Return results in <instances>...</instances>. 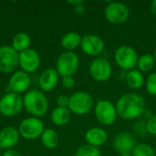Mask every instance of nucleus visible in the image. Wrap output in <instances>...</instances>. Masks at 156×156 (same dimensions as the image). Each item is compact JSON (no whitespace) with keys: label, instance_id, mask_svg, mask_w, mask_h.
Masks as SVG:
<instances>
[{"label":"nucleus","instance_id":"5","mask_svg":"<svg viewBox=\"0 0 156 156\" xmlns=\"http://www.w3.org/2000/svg\"><path fill=\"white\" fill-rule=\"evenodd\" d=\"M129 7L122 2H110L104 9V16L108 22L114 25L124 24L130 17Z\"/></svg>","mask_w":156,"mask_h":156},{"label":"nucleus","instance_id":"31","mask_svg":"<svg viewBox=\"0 0 156 156\" xmlns=\"http://www.w3.org/2000/svg\"><path fill=\"white\" fill-rule=\"evenodd\" d=\"M57 102L59 107H68L69 102V97H68L64 94H61L58 97Z\"/></svg>","mask_w":156,"mask_h":156},{"label":"nucleus","instance_id":"16","mask_svg":"<svg viewBox=\"0 0 156 156\" xmlns=\"http://www.w3.org/2000/svg\"><path fill=\"white\" fill-rule=\"evenodd\" d=\"M85 140L87 144L98 148L105 144L108 140V133L101 127H92L86 132Z\"/></svg>","mask_w":156,"mask_h":156},{"label":"nucleus","instance_id":"28","mask_svg":"<svg viewBox=\"0 0 156 156\" xmlns=\"http://www.w3.org/2000/svg\"><path fill=\"white\" fill-rule=\"evenodd\" d=\"M146 129L148 133L156 135V114H154L148 119V121L146 122Z\"/></svg>","mask_w":156,"mask_h":156},{"label":"nucleus","instance_id":"24","mask_svg":"<svg viewBox=\"0 0 156 156\" xmlns=\"http://www.w3.org/2000/svg\"><path fill=\"white\" fill-rule=\"evenodd\" d=\"M155 64V59L152 54H144L139 57L137 61L138 70L141 72H149L153 69Z\"/></svg>","mask_w":156,"mask_h":156},{"label":"nucleus","instance_id":"29","mask_svg":"<svg viewBox=\"0 0 156 156\" xmlns=\"http://www.w3.org/2000/svg\"><path fill=\"white\" fill-rule=\"evenodd\" d=\"M135 131L136 133L139 136H144L145 133H147V129H146V122L144 121H140L136 123L135 125Z\"/></svg>","mask_w":156,"mask_h":156},{"label":"nucleus","instance_id":"8","mask_svg":"<svg viewBox=\"0 0 156 156\" xmlns=\"http://www.w3.org/2000/svg\"><path fill=\"white\" fill-rule=\"evenodd\" d=\"M89 70L91 78L98 82L107 81L112 75L111 62L101 57H98L91 61Z\"/></svg>","mask_w":156,"mask_h":156},{"label":"nucleus","instance_id":"1","mask_svg":"<svg viewBox=\"0 0 156 156\" xmlns=\"http://www.w3.org/2000/svg\"><path fill=\"white\" fill-rule=\"evenodd\" d=\"M116 110L118 116L123 120L132 121L144 115L145 110V101L144 97L135 92L122 94L117 101Z\"/></svg>","mask_w":156,"mask_h":156},{"label":"nucleus","instance_id":"14","mask_svg":"<svg viewBox=\"0 0 156 156\" xmlns=\"http://www.w3.org/2000/svg\"><path fill=\"white\" fill-rule=\"evenodd\" d=\"M114 149L121 154H132L136 146V141L134 136L127 132H122L115 135L113 139Z\"/></svg>","mask_w":156,"mask_h":156},{"label":"nucleus","instance_id":"34","mask_svg":"<svg viewBox=\"0 0 156 156\" xmlns=\"http://www.w3.org/2000/svg\"><path fill=\"white\" fill-rule=\"evenodd\" d=\"M69 4L72 5L73 6H77L79 5H81V4H84V2L82 0H69L68 1Z\"/></svg>","mask_w":156,"mask_h":156},{"label":"nucleus","instance_id":"22","mask_svg":"<svg viewBox=\"0 0 156 156\" xmlns=\"http://www.w3.org/2000/svg\"><path fill=\"white\" fill-rule=\"evenodd\" d=\"M59 142L58 134L53 129H46L41 135V143L48 149H54Z\"/></svg>","mask_w":156,"mask_h":156},{"label":"nucleus","instance_id":"15","mask_svg":"<svg viewBox=\"0 0 156 156\" xmlns=\"http://www.w3.org/2000/svg\"><path fill=\"white\" fill-rule=\"evenodd\" d=\"M30 85V77L25 71L15 72L9 80V88L12 92L22 93L27 90Z\"/></svg>","mask_w":156,"mask_h":156},{"label":"nucleus","instance_id":"20","mask_svg":"<svg viewBox=\"0 0 156 156\" xmlns=\"http://www.w3.org/2000/svg\"><path fill=\"white\" fill-rule=\"evenodd\" d=\"M125 80L127 85L133 90H139L145 84V79L143 73L135 69L127 71Z\"/></svg>","mask_w":156,"mask_h":156},{"label":"nucleus","instance_id":"26","mask_svg":"<svg viewBox=\"0 0 156 156\" xmlns=\"http://www.w3.org/2000/svg\"><path fill=\"white\" fill-rule=\"evenodd\" d=\"M75 156H101V154L99 148L90 144H85L76 151Z\"/></svg>","mask_w":156,"mask_h":156},{"label":"nucleus","instance_id":"38","mask_svg":"<svg viewBox=\"0 0 156 156\" xmlns=\"http://www.w3.org/2000/svg\"><path fill=\"white\" fill-rule=\"evenodd\" d=\"M1 150H2V147L0 146V153H1Z\"/></svg>","mask_w":156,"mask_h":156},{"label":"nucleus","instance_id":"7","mask_svg":"<svg viewBox=\"0 0 156 156\" xmlns=\"http://www.w3.org/2000/svg\"><path fill=\"white\" fill-rule=\"evenodd\" d=\"M80 58L73 51L63 52L57 60V71L59 76H72L79 69Z\"/></svg>","mask_w":156,"mask_h":156},{"label":"nucleus","instance_id":"30","mask_svg":"<svg viewBox=\"0 0 156 156\" xmlns=\"http://www.w3.org/2000/svg\"><path fill=\"white\" fill-rule=\"evenodd\" d=\"M62 85L66 89H72L75 85V80L72 76L62 77Z\"/></svg>","mask_w":156,"mask_h":156},{"label":"nucleus","instance_id":"35","mask_svg":"<svg viewBox=\"0 0 156 156\" xmlns=\"http://www.w3.org/2000/svg\"><path fill=\"white\" fill-rule=\"evenodd\" d=\"M150 9H151V12L153 13V15H154V16H156V0H154V1L152 2Z\"/></svg>","mask_w":156,"mask_h":156},{"label":"nucleus","instance_id":"33","mask_svg":"<svg viewBox=\"0 0 156 156\" xmlns=\"http://www.w3.org/2000/svg\"><path fill=\"white\" fill-rule=\"evenodd\" d=\"M3 156H21L19 154L18 152L15 151V150H12V149H9V150H6Z\"/></svg>","mask_w":156,"mask_h":156},{"label":"nucleus","instance_id":"21","mask_svg":"<svg viewBox=\"0 0 156 156\" xmlns=\"http://www.w3.org/2000/svg\"><path fill=\"white\" fill-rule=\"evenodd\" d=\"M81 38H82V37L79 33L69 32L62 37L61 45L65 49L70 51V50H73L80 46Z\"/></svg>","mask_w":156,"mask_h":156},{"label":"nucleus","instance_id":"4","mask_svg":"<svg viewBox=\"0 0 156 156\" xmlns=\"http://www.w3.org/2000/svg\"><path fill=\"white\" fill-rule=\"evenodd\" d=\"M94 115L96 120L106 126L112 125L117 117L116 106L108 100H99L94 106Z\"/></svg>","mask_w":156,"mask_h":156},{"label":"nucleus","instance_id":"11","mask_svg":"<svg viewBox=\"0 0 156 156\" xmlns=\"http://www.w3.org/2000/svg\"><path fill=\"white\" fill-rule=\"evenodd\" d=\"M80 48L85 54L97 57L103 52L105 43L101 37L95 34H86L81 38Z\"/></svg>","mask_w":156,"mask_h":156},{"label":"nucleus","instance_id":"36","mask_svg":"<svg viewBox=\"0 0 156 156\" xmlns=\"http://www.w3.org/2000/svg\"><path fill=\"white\" fill-rule=\"evenodd\" d=\"M121 156H133L132 154H121Z\"/></svg>","mask_w":156,"mask_h":156},{"label":"nucleus","instance_id":"25","mask_svg":"<svg viewBox=\"0 0 156 156\" xmlns=\"http://www.w3.org/2000/svg\"><path fill=\"white\" fill-rule=\"evenodd\" d=\"M132 154L133 156H155V151L148 144H139L134 147Z\"/></svg>","mask_w":156,"mask_h":156},{"label":"nucleus","instance_id":"23","mask_svg":"<svg viewBox=\"0 0 156 156\" xmlns=\"http://www.w3.org/2000/svg\"><path fill=\"white\" fill-rule=\"evenodd\" d=\"M30 45V37L26 33H18L16 34L12 41V47L16 51H24L28 48Z\"/></svg>","mask_w":156,"mask_h":156},{"label":"nucleus","instance_id":"6","mask_svg":"<svg viewBox=\"0 0 156 156\" xmlns=\"http://www.w3.org/2000/svg\"><path fill=\"white\" fill-rule=\"evenodd\" d=\"M93 107V99L90 93L86 91L74 92L69 97L68 108L69 111L78 115L89 113Z\"/></svg>","mask_w":156,"mask_h":156},{"label":"nucleus","instance_id":"37","mask_svg":"<svg viewBox=\"0 0 156 156\" xmlns=\"http://www.w3.org/2000/svg\"><path fill=\"white\" fill-rule=\"evenodd\" d=\"M154 59H155V62H156V48L154 49Z\"/></svg>","mask_w":156,"mask_h":156},{"label":"nucleus","instance_id":"19","mask_svg":"<svg viewBox=\"0 0 156 156\" xmlns=\"http://www.w3.org/2000/svg\"><path fill=\"white\" fill-rule=\"evenodd\" d=\"M71 118V112L68 107H56L51 112V121L55 125L64 126Z\"/></svg>","mask_w":156,"mask_h":156},{"label":"nucleus","instance_id":"9","mask_svg":"<svg viewBox=\"0 0 156 156\" xmlns=\"http://www.w3.org/2000/svg\"><path fill=\"white\" fill-rule=\"evenodd\" d=\"M23 106V99L19 94L15 92L6 93L0 100V112L7 117L18 114Z\"/></svg>","mask_w":156,"mask_h":156},{"label":"nucleus","instance_id":"17","mask_svg":"<svg viewBox=\"0 0 156 156\" xmlns=\"http://www.w3.org/2000/svg\"><path fill=\"white\" fill-rule=\"evenodd\" d=\"M19 131L14 127H5L0 132V146L9 150L14 147L19 140Z\"/></svg>","mask_w":156,"mask_h":156},{"label":"nucleus","instance_id":"10","mask_svg":"<svg viewBox=\"0 0 156 156\" xmlns=\"http://www.w3.org/2000/svg\"><path fill=\"white\" fill-rule=\"evenodd\" d=\"M45 129L42 121L35 117L23 120L19 125V133L28 140H34L39 136L41 137Z\"/></svg>","mask_w":156,"mask_h":156},{"label":"nucleus","instance_id":"12","mask_svg":"<svg viewBox=\"0 0 156 156\" xmlns=\"http://www.w3.org/2000/svg\"><path fill=\"white\" fill-rule=\"evenodd\" d=\"M19 54L10 46L0 47V71L9 73L14 71L18 64Z\"/></svg>","mask_w":156,"mask_h":156},{"label":"nucleus","instance_id":"2","mask_svg":"<svg viewBox=\"0 0 156 156\" xmlns=\"http://www.w3.org/2000/svg\"><path fill=\"white\" fill-rule=\"evenodd\" d=\"M23 105L26 110L34 116H43L48 109L46 96L39 90H30L23 98Z\"/></svg>","mask_w":156,"mask_h":156},{"label":"nucleus","instance_id":"3","mask_svg":"<svg viewBox=\"0 0 156 156\" xmlns=\"http://www.w3.org/2000/svg\"><path fill=\"white\" fill-rule=\"evenodd\" d=\"M139 56L137 51L131 46L122 45L114 51V60L116 64L124 70H132L137 67Z\"/></svg>","mask_w":156,"mask_h":156},{"label":"nucleus","instance_id":"18","mask_svg":"<svg viewBox=\"0 0 156 156\" xmlns=\"http://www.w3.org/2000/svg\"><path fill=\"white\" fill-rule=\"evenodd\" d=\"M58 73L57 69H48L39 77V87L45 90L49 91L56 88L58 82Z\"/></svg>","mask_w":156,"mask_h":156},{"label":"nucleus","instance_id":"13","mask_svg":"<svg viewBox=\"0 0 156 156\" xmlns=\"http://www.w3.org/2000/svg\"><path fill=\"white\" fill-rule=\"evenodd\" d=\"M18 64L24 69L25 72L36 71L40 64V58L38 53L32 48H27L19 54Z\"/></svg>","mask_w":156,"mask_h":156},{"label":"nucleus","instance_id":"27","mask_svg":"<svg viewBox=\"0 0 156 156\" xmlns=\"http://www.w3.org/2000/svg\"><path fill=\"white\" fill-rule=\"evenodd\" d=\"M145 88L149 94L156 96V71L151 73L145 80Z\"/></svg>","mask_w":156,"mask_h":156},{"label":"nucleus","instance_id":"32","mask_svg":"<svg viewBox=\"0 0 156 156\" xmlns=\"http://www.w3.org/2000/svg\"><path fill=\"white\" fill-rule=\"evenodd\" d=\"M74 10H75V12H76L77 14L82 15V14L85 13L86 7H85L84 4H81V5H77V6H74Z\"/></svg>","mask_w":156,"mask_h":156}]
</instances>
